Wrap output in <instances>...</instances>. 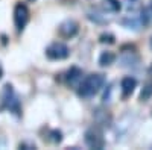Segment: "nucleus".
I'll return each mask as SVG.
<instances>
[{
	"instance_id": "f257e3e1",
	"label": "nucleus",
	"mask_w": 152,
	"mask_h": 150,
	"mask_svg": "<svg viewBox=\"0 0 152 150\" xmlns=\"http://www.w3.org/2000/svg\"><path fill=\"white\" fill-rule=\"evenodd\" d=\"M104 83H105L104 74H99V73L90 74V76L84 78L81 80V83L78 85V94L82 99H90L102 90Z\"/></svg>"
},
{
	"instance_id": "f03ea898",
	"label": "nucleus",
	"mask_w": 152,
	"mask_h": 150,
	"mask_svg": "<svg viewBox=\"0 0 152 150\" xmlns=\"http://www.w3.org/2000/svg\"><path fill=\"white\" fill-rule=\"evenodd\" d=\"M2 108L3 109H8L9 112L15 115H20L21 112V106H20V100L12 88V85H5V88L2 91Z\"/></svg>"
},
{
	"instance_id": "7ed1b4c3",
	"label": "nucleus",
	"mask_w": 152,
	"mask_h": 150,
	"mask_svg": "<svg viewBox=\"0 0 152 150\" xmlns=\"http://www.w3.org/2000/svg\"><path fill=\"white\" fill-rule=\"evenodd\" d=\"M69 55H70L69 47L64 43H59V41L52 43L46 49V56L52 61H62V59L69 58Z\"/></svg>"
},
{
	"instance_id": "20e7f679",
	"label": "nucleus",
	"mask_w": 152,
	"mask_h": 150,
	"mask_svg": "<svg viewBox=\"0 0 152 150\" xmlns=\"http://www.w3.org/2000/svg\"><path fill=\"white\" fill-rule=\"evenodd\" d=\"M85 144L91 149H104L105 147V138L104 133L99 128H90L85 132Z\"/></svg>"
},
{
	"instance_id": "39448f33",
	"label": "nucleus",
	"mask_w": 152,
	"mask_h": 150,
	"mask_svg": "<svg viewBox=\"0 0 152 150\" xmlns=\"http://www.w3.org/2000/svg\"><path fill=\"white\" fill-rule=\"evenodd\" d=\"M29 9L26 5L23 3H17L15 8H14V23H15V28L18 32H21L24 28H26V24L29 23Z\"/></svg>"
},
{
	"instance_id": "423d86ee",
	"label": "nucleus",
	"mask_w": 152,
	"mask_h": 150,
	"mask_svg": "<svg viewBox=\"0 0 152 150\" xmlns=\"http://www.w3.org/2000/svg\"><path fill=\"white\" fill-rule=\"evenodd\" d=\"M78 30H79V26L75 20H66L64 23H61V26L58 29V32L62 38H72V36H75L78 33Z\"/></svg>"
},
{
	"instance_id": "0eeeda50",
	"label": "nucleus",
	"mask_w": 152,
	"mask_h": 150,
	"mask_svg": "<svg viewBox=\"0 0 152 150\" xmlns=\"http://www.w3.org/2000/svg\"><path fill=\"white\" fill-rule=\"evenodd\" d=\"M135 86H137V80H135L134 78H131V76L123 78L122 82H120V88H122V96H123V99L129 97V96L134 93Z\"/></svg>"
},
{
	"instance_id": "6e6552de",
	"label": "nucleus",
	"mask_w": 152,
	"mask_h": 150,
	"mask_svg": "<svg viewBox=\"0 0 152 150\" xmlns=\"http://www.w3.org/2000/svg\"><path fill=\"white\" fill-rule=\"evenodd\" d=\"M67 83L70 85V86H73V88H78V85L81 83V80H82V71L79 70V68H76V67H73L69 73H67Z\"/></svg>"
},
{
	"instance_id": "1a4fd4ad",
	"label": "nucleus",
	"mask_w": 152,
	"mask_h": 150,
	"mask_svg": "<svg viewBox=\"0 0 152 150\" xmlns=\"http://www.w3.org/2000/svg\"><path fill=\"white\" fill-rule=\"evenodd\" d=\"M102 8L107 12H119L122 5H120L119 0H104V2H102Z\"/></svg>"
},
{
	"instance_id": "9d476101",
	"label": "nucleus",
	"mask_w": 152,
	"mask_h": 150,
	"mask_svg": "<svg viewBox=\"0 0 152 150\" xmlns=\"http://www.w3.org/2000/svg\"><path fill=\"white\" fill-rule=\"evenodd\" d=\"M114 59H116V55H114L113 52H104L102 55L99 56V64L102 67H107V65H111Z\"/></svg>"
},
{
	"instance_id": "9b49d317",
	"label": "nucleus",
	"mask_w": 152,
	"mask_h": 150,
	"mask_svg": "<svg viewBox=\"0 0 152 150\" xmlns=\"http://www.w3.org/2000/svg\"><path fill=\"white\" fill-rule=\"evenodd\" d=\"M152 96V79H149L145 85H143V90L140 93V100L142 102H146V100H149Z\"/></svg>"
},
{
	"instance_id": "f8f14e48",
	"label": "nucleus",
	"mask_w": 152,
	"mask_h": 150,
	"mask_svg": "<svg viewBox=\"0 0 152 150\" xmlns=\"http://www.w3.org/2000/svg\"><path fill=\"white\" fill-rule=\"evenodd\" d=\"M140 23L143 26H149L152 24V6H148L143 9L142 12V17H140Z\"/></svg>"
},
{
	"instance_id": "ddd939ff",
	"label": "nucleus",
	"mask_w": 152,
	"mask_h": 150,
	"mask_svg": "<svg viewBox=\"0 0 152 150\" xmlns=\"http://www.w3.org/2000/svg\"><path fill=\"white\" fill-rule=\"evenodd\" d=\"M100 43L113 44V43H114V36H113L111 33H104V35H100Z\"/></svg>"
},
{
	"instance_id": "4468645a",
	"label": "nucleus",
	"mask_w": 152,
	"mask_h": 150,
	"mask_svg": "<svg viewBox=\"0 0 152 150\" xmlns=\"http://www.w3.org/2000/svg\"><path fill=\"white\" fill-rule=\"evenodd\" d=\"M2 76H3V68H2V65H0V79H2Z\"/></svg>"
},
{
	"instance_id": "2eb2a0df",
	"label": "nucleus",
	"mask_w": 152,
	"mask_h": 150,
	"mask_svg": "<svg viewBox=\"0 0 152 150\" xmlns=\"http://www.w3.org/2000/svg\"><path fill=\"white\" fill-rule=\"evenodd\" d=\"M151 49H152V38H151Z\"/></svg>"
}]
</instances>
